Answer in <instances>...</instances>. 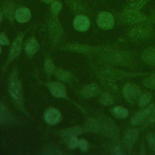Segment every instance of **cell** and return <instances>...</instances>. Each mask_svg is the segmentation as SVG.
<instances>
[{
	"mask_svg": "<svg viewBox=\"0 0 155 155\" xmlns=\"http://www.w3.org/2000/svg\"><path fill=\"white\" fill-rule=\"evenodd\" d=\"M153 24L151 21H146L131 25L127 31L128 38L134 42L143 41L150 39L153 35Z\"/></svg>",
	"mask_w": 155,
	"mask_h": 155,
	"instance_id": "1",
	"label": "cell"
},
{
	"mask_svg": "<svg viewBox=\"0 0 155 155\" xmlns=\"http://www.w3.org/2000/svg\"><path fill=\"white\" fill-rule=\"evenodd\" d=\"M117 22L122 25H132L146 21L154 22V16H148L140 10H122L116 15Z\"/></svg>",
	"mask_w": 155,
	"mask_h": 155,
	"instance_id": "2",
	"label": "cell"
},
{
	"mask_svg": "<svg viewBox=\"0 0 155 155\" xmlns=\"http://www.w3.org/2000/svg\"><path fill=\"white\" fill-rule=\"evenodd\" d=\"M106 60L113 65L125 67H133L136 62V58L131 52L115 48L108 51Z\"/></svg>",
	"mask_w": 155,
	"mask_h": 155,
	"instance_id": "3",
	"label": "cell"
},
{
	"mask_svg": "<svg viewBox=\"0 0 155 155\" xmlns=\"http://www.w3.org/2000/svg\"><path fill=\"white\" fill-rule=\"evenodd\" d=\"M148 74V72H130L119 69L110 68L105 70L102 73V79L110 80L115 82L116 81L122 79L128 78H136L138 76H145Z\"/></svg>",
	"mask_w": 155,
	"mask_h": 155,
	"instance_id": "4",
	"label": "cell"
},
{
	"mask_svg": "<svg viewBox=\"0 0 155 155\" xmlns=\"http://www.w3.org/2000/svg\"><path fill=\"white\" fill-rule=\"evenodd\" d=\"M96 23L99 28L104 30H110L114 25L115 18L112 13L107 11L101 12L98 13Z\"/></svg>",
	"mask_w": 155,
	"mask_h": 155,
	"instance_id": "5",
	"label": "cell"
},
{
	"mask_svg": "<svg viewBox=\"0 0 155 155\" xmlns=\"http://www.w3.org/2000/svg\"><path fill=\"white\" fill-rule=\"evenodd\" d=\"M99 122L101 124V130H102L105 135L113 140H117L119 131L113 120L108 117H104Z\"/></svg>",
	"mask_w": 155,
	"mask_h": 155,
	"instance_id": "6",
	"label": "cell"
},
{
	"mask_svg": "<svg viewBox=\"0 0 155 155\" xmlns=\"http://www.w3.org/2000/svg\"><path fill=\"white\" fill-rule=\"evenodd\" d=\"M125 99L130 104H134L140 96V90L134 83H128L125 85L122 90Z\"/></svg>",
	"mask_w": 155,
	"mask_h": 155,
	"instance_id": "7",
	"label": "cell"
},
{
	"mask_svg": "<svg viewBox=\"0 0 155 155\" xmlns=\"http://www.w3.org/2000/svg\"><path fill=\"white\" fill-rule=\"evenodd\" d=\"M139 131L137 129H130L125 131L122 141L125 148L128 151L130 152L131 151V149L139 136Z\"/></svg>",
	"mask_w": 155,
	"mask_h": 155,
	"instance_id": "8",
	"label": "cell"
},
{
	"mask_svg": "<svg viewBox=\"0 0 155 155\" xmlns=\"http://www.w3.org/2000/svg\"><path fill=\"white\" fill-rule=\"evenodd\" d=\"M10 92L12 96L16 99L21 97L22 94V87L17 76L14 74L10 81L9 84Z\"/></svg>",
	"mask_w": 155,
	"mask_h": 155,
	"instance_id": "9",
	"label": "cell"
},
{
	"mask_svg": "<svg viewBox=\"0 0 155 155\" xmlns=\"http://www.w3.org/2000/svg\"><path fill=\"white\" fill-rule=\"evenodd\" d=\"M73 25L76 30L85 31L90 26V21L89 18L85 15H78L74 19Z\"/></svg>",
	"mask_w": 155,
	"mask_h": 155,
	"instance_id": "10",
	"label": "cell"
},
{
	"mask_svg": "<svg viewBox=\"0 0 155 155\" xmlns=\"http://www.w3.org/2000/svg\"><path fill=\"white\" fill-rule=\"evenodd\" d=\"M154 108V104H151L149 107H147L145 109H143L142 110H140L136 113L132 117L131 120V123L133 125H139L142 122L144 121L146 117L149 115L153 108Z\"/></svg>",
	"mask_w": 155,
	"mask_h": 155,
	"instance_id": "11",
	"label": "cell"
},
{
	"mask_svg": "<svg viewBox=\"0 0 155 155\" xmlns=\"http://www.w3.org/2000/svg\"><path fill=\"white\" fill-rule=\"evenodd\" d=\"M67 5L73 11L79 13H86L88 11V7L82 0H64Z\"/></svg>",
	"mask_w": 155,
	"mask_h": 155,
	"instance_id": "12",
	"label": "cell"
},
{
	"mask_svg": "<svg viewBox=\"0 0 155 155\" xmlns=\"http://www.w3.org/2000/svg\"><path fill=\"white\" fill-rule=\"evenodd\" d=\"M23 35H18L15 39L14 40L12 44L10 54H9V59L12 60L15 58L16 56H18L21 51V48L22 45V42L23 39Z\"/></svg>",
	"mask_w": 155,
	"mask_h": 155,
	"instance_id": "13",
	"label": "cell"
},
{
	"mask_svg": "<svg viewBox=\"0 0 155 155\" xmlns=\"http://www.w3.org/2000/svg\"><path fill=\"white\" fill-rule=\"evenodd\" d=\"M50 92L57 97H65L66 96V89L64 85L59 82H52L48 84Z\"/></svg>",
	"mask_w": 155,
	"mask_h": 155,
	"instance_id": "14",
	"label": "cell"
},
{
	"mask_svg": "<svg viewBox=\"0 0 155 155\" xmlns=\"http://www.w3.org/2000/svg\"><path fill=\"white\" fill-rule=\"evenodd\" d=\"M61 119V114L59 111L53 108L48 109L45 113V121L51 125L58 123Z\"/></svg>",
	"mask_w": 155,
	"mask_h": 155,
	"instance_id": "15",
	"label": "cell"
},
{
	"mask_svg": "<svg viewBox=\"0 0 155 155\" xmlns=\"http://www.w3.org/2000/svg\"><path fill=\"white\" fill-rule=\"evenodd\" d=\"M150 1L151 0H131L125 5L122 10H140L145 7Z\"/></svg>",
	"mask_w": 155,
	"mask_h": 155,
	"instance_id": "16",
	"label": "cell"
},
{
	"mask_svg": "<svg viewBox=\"0 0 155 155\" xmlns=\"http://www.w3.org/2000/svg\"><path fill=\"white\" fill-rule=\"evenodd\" d=\"M31 17V13L28 8L21 7L16 9L15 12V19L20 23H25L29 21Z\"/></svg>",
	"mask_w": 155,
	"mask_h": 155,
	"instance_id": "17",
	"label": "cell"
},
{
	"mask_svg": "<svg viewBox=\"0 0 155 155\" xmlns=\"http://www.w3.org/2000/svg\"><path fill=\"white\" fill-rule=\"evenodd\" d=\"M142 59L148 65H155V47H148L142 53Z\"/></svg>",
	"mask_w": 155,
	"mask_h": 155,
	"instance_id": "18",
	"label": "cell"
},
{
	"mask_svg": "<svg viewBox=\"0 0 155 155\" xmlns=\"http://www.w3.org/2000/svg\"><path fill=\"white\" fill-rule=\"evenodd\" d=\"M100 88L97 85L91 84L84 87L82 94L85 97L90 98L97 96L100 93Z\"/></svg>",
	"mask_w": 155,
	"mask_h": 155,
	"instance_id": "19",
	"label": "cell"
},
{
	"mask_svg": "<svg viewBox=\"0 0 155 155\" xmlns=\"http://www.w3.org/2000/svg\"><path fill=\"white\" fill-rule=\"evenodd\" d=\"M70 50H72L74 51H78L81 53H92L93 51H97L101 49V48L97 47H93V46H88V45H71L69 47Z\"/></svg>",
	"mask_w": 155,
	"mask_h": 155,
	"instance_id": "20",
	"label": "cell"
},
{
	"mask_svg": "<svg viewBox=\"0 0 155 155\" xmlns=\"http://www.w3.org/2000/svg\"><path fill=\"white\" fill-rule=\"evenodd\" d=\"M113 115L117 119L126 118L128 115V110L122 106H116L113 107L111 110Z\"/></svg>",
	"mask_w": 155,
	"mask_h": 155,
	"instance_id": "21",
	"label": "cell"
},
{
	"mask_svg": "<svg viewBox=\"0 0 155 155\" xmlns=\"http://www.w3.org/2000/svg\"><path fill=\"white\" fill-rule=\"evenodd\" d=\"M82 132V129L80 127H72L67 130H65L62 132V136L65 138L68 139V140L73 137H75L76 135L81 134Z\"/></svg>",
	"mask_w": 155,
	"mask_h": 155,
	"instance_id": "22",
	"label": "cell"
},
{
	"mask_svg": "<svg viewBox=\"0 0 155 155\" xmlns=\"http://www.w3.org/2000/svg\"><path fill=\"white\" fill-rule=\"evenodd\" d=\"M85 128L88 131L97 132L101 130L100 122L94 119H90L87 121L85 124Z\"/></svg>",
	"mask_w": 155,
	"mask_h": 155,
	"instance_id": "23",
	"label": "cell"
},
{
	"mask_svg": "<svg viewBox=\"0 0 155 155\" xmlns=\"http://www.w3.org/2000/svg\"><path fill=\"white\" fill-rule=\"evenodd\" d=\"M50 30L52 35L54 36V38H58L61 35V27L58 21L56 18V16H54L50 22Z\"/></svg>",
	"mask_w": 155,
	"mask_h": 155,
	"instance_id": "24",
	"label": "cell"
},
{
	"mask_svg": "<svg viewBox=\"0 0 155 155\" xmlns=\"http://www.w3.org/2000/svg\"><path fill=\"white\" fill-rule=\"evenodd\" d=\"M39 49V44L38 41L34 39H31L27 44L25 50L28 54H34L36 53Z\"/></svg>",
	"mask_w": 155,
	"mask_h": 155,
	"instance_id": "25",
	"label": "cell"
},
{
	"mask_svg": "<svg viewBox=\"0 0 155 155\" xmlns=\"http://www.w3.org/2000/svg\"><path fill=\"white\" fill-rule=\"evenodd\" d=\"M15 7L13 2H7L4 7V13L10 19H13L15 18Z\"/></svg>",
	"mask_w": 155,
	"mask_h": 155,
	"instance_id": "26",
	"label": "cell"
},
{
	"mask_svg": "<svg viewBox=\"0 0 155 155\" xmlns=\"http://www.w3.org/2000/svg\"><path fill=\"white\" fill-rule=\"evenodd\" d=\"M99 101L102 105H105V106L111 105L114 102L113 97L108 93H103L99 97Z\"/></svg>",
	"mask_w": 155,
	"mask_h": 155,
	"instance_id": "27",
	"label": "cell"
},
{
	"mask_svg": "<svg viewBox=\"0 0 155 155\" xmlns=\"http://www.w3.org/2000/svg\"><path fill=\"white\" fill-rule=\"evenodd\" d=\"M151 99V94L150 92H145L139 98L138 104L140 107H146L150 102Z\"/></svg>",
	"mask_w": 155,
	"mask_h": 155,
	"instance_id": "28",
	"label": "cell"
},
{
	"mask_svg": "<svg viewBox=\"0 0 155 155\" xmlns=\"http://www.w3.org/2000/svg\"><path fill=\"white\" fill-rule=\"evenodd\" d=\"M143 84L148 88L155 90V74H152L145 79Z\"/></svg>",
	"mask_w": 155,
	"mask_h": 155,
	"instance_id": "29",
	"label": "cell"
},
{
	"mask_svg": "<svg viewBox=\"0 0 155 155\" xmlns=\"http://www.w3.org/2000/svg\"><path fill=\"white\" fill-rule=\"evenodd\" d=\"M56 74L59 79L65 82L69 81L71 77V74L69 72L61 69H59L58 70H57Z\"/></svg>",
	"mask_w": 155,
	"mask_h": 155,
	"instance_id": "30",
	"label": "cell"
},
{
	"mask_svg": "<svg viewBox=\"0 0 155 155\" xmlns=\"http://www.w3.org/2000/svg\"><path fill=\"white\" fill-rule=\"evenodd\" d=\"M62 4L58 1H55L51 3V12L52 13V14L54 16H56L59 14V13L60 12L61 8H62Z\"/></svg>",
	"mask_w": 155,
	"mask_h": 155,
	"instance_id": "31",
	"label": "cell"
},
{
	"mask_svg": "<svg viewBox=\"0 0 155 155\" xmlns=\"http://www.w3.org/2000/svg\"><path fill=\"white\" fill-rule=\"evenodd\" d=\"M147 138L150 147L155 153V134L152 133H150L147 134Z\"/></svg>",
	"mask_w": 155,
	"mask_h": 155,
	"instance_id": "32",
	"label": "cell"
},
{
	"mask_svg": "<svg viewBox=\"0 0 155 155\" xmlns=\"http://www.w3.org/2000/svg\"><path fill=\"white\" fill-rule=\"evenodd\" d=\"M45 70L48 73H51L53 72L54 69V65L51 59H47L45 61Z\"/></svg>",
	"mask_w": 155,
	"mask_h": 155,
	"instance_id": "33",
	"label": "cell"
},
{
	"mask_svg": "<svg viewBox=\"0 0 155 155\" xmlns=\"http://www.w3.org/2000/svg\"><path fill=\"white\" fill-rule=\"evenodd\" d=\"M78 147L82 151H87L88 148V143L85 139H80L78 142Z\"/></svg>",
	"mask_w": 155,
	"mask_h": 155,
	"instance_id": "34",
	"label": "cell"
},
{
	"mask_svg": "<svg viewBox=\"0 0 155 155\" xmlns=\"http://www.w3.org/2000/svg\"><path fill=\"white\" fill-rule=\"evenodd\" d=\"M78 142L79 140L75 137H73L71 138H70L68 140V146L70 148H74L78 146Z\"/></svg>",
	"mask_w": 155,
	"mask_h": 155,
	"instance_id": "35",
	"label": "cell"
},
{
	"mask_svg": "<svg viewBox=\"0 0 155 155\" xmlns=\"http://www.w3.org/2000/svg\"><path fill=\"white\" fill-rule=\"evenodd\" d=\"M7 117V112L4 107L0 104V122L4 121Z\"/></svg>",
	"mask_w": 155,
	"mask_h": 155,
	"instance_id": "36",
	"label": "cell"
},
{
	"mask_svg": "<svg viewBox=\"0 0 155 155\" xmlns=\"http://www.w3.org/2000/svg\"><path fill=\"white\" fill-rule=\"evenodd\" d=\"M0 44L2 45H8L9 44L8 38L3 33H0Z\"/></svg>",
	"mask_w": 155,
	"mask_h": 155,
	"instance_id": "37",
	"label": "cell"
},
{
	"mask_svg": "<svg viewBox=\"0 0 155 155\" xmlns=\"http://www.w3.org/2000/svg\"><path fill=\"white\" fill-rule=\"evenodd\" d=\"M112 153L114 154H117V155H120V154H124L125 153L123 151L122 148L119 146H116L115 147L113 150H112Z\"/></svg>",
	"mask_w": 155,
	"mask_h": 155,
	"instance_id": "38",
	"label": "cell"
},
{
	"mask_svg": "<svg viewBox=\"0 0 155 155\" xmlns=\"http://www.w3.org/2000/svg\"><path fill=\"white\" fill-rule=\"evenodd\" d=\"M150 116L148 119V122L150 123H155V107L153 108L151 113Z\"/></svg>",
	"mask_w": 155,
	"mask_h": 155,
	"instance_id": "39",
	"label": "cell"
},
{
	"mask_svg": "<svg viewBox=\"0 0 155 155\" xmlns=\"http://www.w3.org/2000/svg\"><path fill=\"white\" fill-rule=\"evenodd\" d=\"M56 0H43L44 2H45L47 4H51L52 2H53L54 1H55Z\"/></svg>",
	"mask_w": 155,
	"mask_h": 155,
	"instance_id": "40",
	"label": "cell"
},
{
	"mask_svg": "<svg viewBox=\"0 0 155 155\" xmlns=\"http://www.w3.org/2000/svg\"><path fill=\"white\" fill-rule=\"evenodd\" d=\"M2 13L0 12V22L2 20Z\"/></svg>",
	"mask_w": 155,
	"mask_h": 155,
	"instance_id": "41",
	"label": "cell"
},
{
	"mask_svg": "<svg viewBox=\"0 0 155 155\" xmlns=\"http://www.w3.org/2000/svg\"><path fill=\"white\" fill-rule=\"evenodd\" d=\"M154 23H155V13H154Z\"/></svg>",
	"mask_w": 155,
	"mask_h": 155,
	"instance_id": "42",
	"label": "cell"
},
{
	"mask_svg": "<svg viewBox=\"0 0 155 155\" xmlns=\"http://www.w3.org/2000/svg\"><path fill=\"white\" fill-rule=\"evenodd\" d=\"M1 48H0V53H1Z\"/></svg>",
	"mask_w": 155,
	"mask_h": 155,
	"instance_id": "43",
	"label": "cell"
},
{
	"mask_svg": "<svg viewBox=\"0 0 155 155\" xmlns=\"http://www.w3.org/2000/svg\"><path fill=\"white\" fill-rule=\"evenodd\" d=\"M154 12H155V10H154Z\"/></svg>",
	"mask_w": 155,
	"mask_h": 155,
	"instance_id": "44",
	"label": "cell"
}]
</instances>
